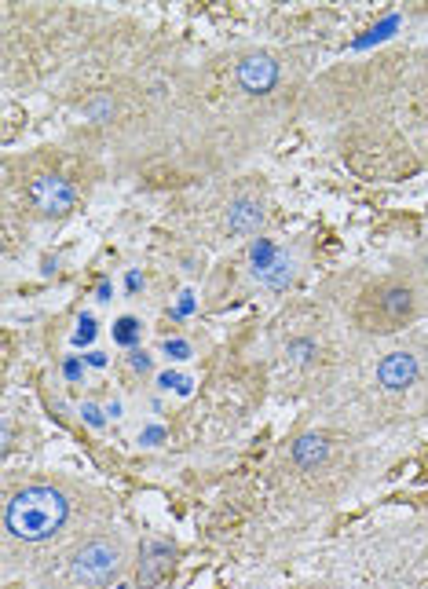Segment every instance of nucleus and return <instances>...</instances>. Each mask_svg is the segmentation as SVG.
Wrapping results in <instances>:
<instances>
[{"label":"nucleus","mask_w":428,"mask_h":589,"mask_svg":"<svg viewBox=\"0 0 428 589\" xmlns=\"http://www.w3.org/2000/svg\"><path fill=\"white\" fill-rule=\"evenodd\" d=\"M70 516V502L55 487H26L8 502V531L22 542L52 538Z\"/></svg>","instance_id":"obj_1"},{"label":"nucleus","mask_w":428,"mask_h":589,"mask_svg":"<svg viewBox=\"0 0 428 589\" xmlns=\"http://www.w3.org/2000/svg\"><path fill=\"white\" fill-rule=\"evenodd\" d=\"M121 568V549L110 538H92L70 560V579L81 586H107Z\"/></svg>","instance_id":"obj_2"},{"label":"nucleus","mask_w":428,"mask_h":589,"mask_svg":"<svg viewBox=\"0 0 428 589\" xmlns=\"http://www.w3.org/2000/svg\"><path fill=\"white\" fill-rule=\"evenodd\" d=\"M374 315H366L363 326L366 330H396L414 315L418 308V293L410 290L407 282H388L374 293Z\"/></svg>","instance_id":"obj_3"},{"label":"nucleus","mask_w":428,"mask_h":589,"mask_svg":"<svg viewBox=\"0 0 428 589\" xmlns=\"http://www.w3.org/2000/svg\"><path fill=\"white\" fill-rule=\"evenodd\" d=\"M30 202L41 209L44 216H59L74 205V187L63 176H37L30 183Z\"/></svg>","instance_id":"obj_4"},{"label":"nucleus","mask_w":428,"mask_h":589,"mask_svg":"<svg viewBox=\"0 0 428 589\" xmlns=\"http://www.w3.org/2000/svg\"><path fill=\"white\" fill-rule=\"evenodd\" d=\"M279 81V63L271 55H246L238 63V85L246 88L249 96H264Z\"/></svg>","instance_id":"obj_5"},{"label":"nucleus","mask_w":428,"mask_h":589,"mask_svg":"<svg viewBox=\"0 0 428 589\" xmlns=\"http://www.w3.org/2000/svg\"><path fill=\"white\" fill-rule=\"evenodd\" d=\"M418 374H421V366L410 352H392L377 363V381H381L388 392H403V388H410L414 381H418Z\"/></svg>","instance_id":"obj_6"},{"label":"nucleus","mask_w":428,"mask_h":589,"mask_svg":"<svg viewBox=\"0 0 428 589\" xmlns=\"http://www.w3.org/2000/svg\"><path fill=\"white\" fill-rule=\"evenodd\" d=\"M172 568V546H165V542H147L143 546V564H140V586L150 589L158 586L165 575H169Z\"/></svg>","instance_id":"obj_7"},{"label":"nucleus","mask_w":428,"mask_h":589,"mask_svg":"<svg viewBox=\"0 0 428 589\" xmlns=\"http://www.w3.org/2000/svg\"><path fill=\"white\" fill-rule=\"evenodd\" d=\"M260 224H264V205L253 202V198H238V202H231L227 227H231L235 235H253V231H260Z\"/></svg>","instance_id":"obj_8"},{"label":"nucleus","mask_w":428,"mask_h":589,"mask_svg":"<svg viewBox=\"0 0 428 589\" xmlns=\"http://www.w3.org/2000/svg\"><path fill=\"white\" fill-rule=\"evenodd\" d=\"M330 454V443L322 440V436H300L293 443V461H297L300 469H319L322 461Z\"/></svg>","instance_id":"obj_9"},{"label":"nucleus","mask_w":428,"mask_h":589,"mask_svg":"<svg viewBox=\"0 0 428 589\" xmlns=\"http://www.w3.org/2000/svg\"><path fill=\"white\" fill-rule=\"evenodd\" d=\"M264 286H271V290H286L289 282H293V260L286 257V253H275V260H271L268 268H257L253 271Z\"/></svg>","instance_id":"obj_10"},{"label":"nucleus","mask_w":428,"mask_h":589,"mask_svg":"<svg viewBox=\"0 0 428 589\" xmlns=\"http://www.w3.org/2000/svg\"><path fill=\"white\" fill-rule=\"evenodd\" d=\"M136 337H140V326H136V319H121L118 326H114V341H118V344H136Z\"/></svg>","instance_id":"obj_11"},{"label":"nucleus","mask_w":428,"mask_h":589,"mask_svg":"<svg viewBox=\"0 0 428 589\" xmlns=\"http://www.w3.org/2000/svg\"><path fill=\"white\" fill-rule=\"evenodd\" d=\"M308 352H311V341H297V344H289V355H293V359H300V363L308 359Z\"/></svg>","instance_id":"obj_12"},{"label":"nucleus","mask_w":428,"mask_h":589,"mask_svg":"<svg viewBox=\"0 0 428 589\" xmlns=\"http://www.w3.org/2000/svg\"><path fill=\"white\" fill-rule=\"evenodd\" d=\"M165 352H169L172 359H187V344H183V341H169V344H165Z\"/></svg>","instance_id":"obj_13"},{"label":"nucleus","mask_w":428,"mask_h":589,"mask_svg":"<svg viewBox=\"0 0 428 589\" xmlns=\"http://www.w3.org/2000/svg\"><path fill=\"white\" fill-rule=\"evenodd\" d=\"M132 366H136L140 374H147V370H150V355L147 352H136V355H132Z\"/></svg>","instance_id":"obj_14"},{"label":"nucleus","mask_w":428,"mask_h":589,"mask_svg":"<svg viewBox=\"0 0 428 589\" xmlns=\"http://www.w3.org/2000/svg\"><path fill=\"white\" fill-rule=\"evenodd\" d=\"M85 418L92 421V425H103V418H99V410H96V407H85Z\"/></svg>","instance_id":"obj_15"},{"label":"nucleus","mask_w":428,"mask_h":589,"mask_svg":"<svg viewBox=\"0 0 428 589\" xmlns=\"http://www.w3.org/2000/svg\"><path fill=\"white\" fill-rule=\"evenodd\" d=\"M421 271L428 275V249H425V257H421Z\"/></svg>","instance_id":"obj_16"}]
</instances>
